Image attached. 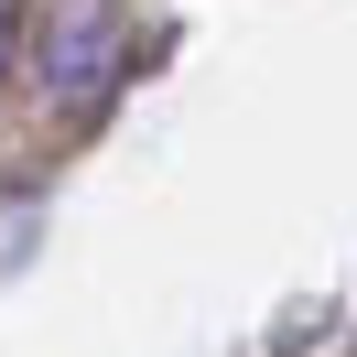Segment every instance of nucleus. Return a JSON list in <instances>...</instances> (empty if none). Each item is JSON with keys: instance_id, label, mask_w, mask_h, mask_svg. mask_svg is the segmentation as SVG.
Listing matches in <instances>:
<instances>
[{"instance_id": "nucleus-1", "label": "nucleus", "mask_w": 357, "mask_h": 357, "mask_svg": "<svg viewBox=\"0 0 357 357\" xmlns=\"http://www.w3.org/2000/svg\"><path fill=\"white\" fill-rule=\"evenodd\" d=\"M44 87L66 98V109H98V98L119 87V11H66V22L44 33Z\"/></svg>"}, {"instance_id": "nucleus-2", "label": "nucleus", "mask_w": 357, "mask_h": 357, "mask_svg": "<svg viewBox=\"0 0 357 357\" xmlns=\"http://www.w3.org/2000/svg\"><path fill=\"white\" fill-rule=\"evenodd\" d=\"M0 44H11V0H0Z\"/></svg>"}]
</instances>
